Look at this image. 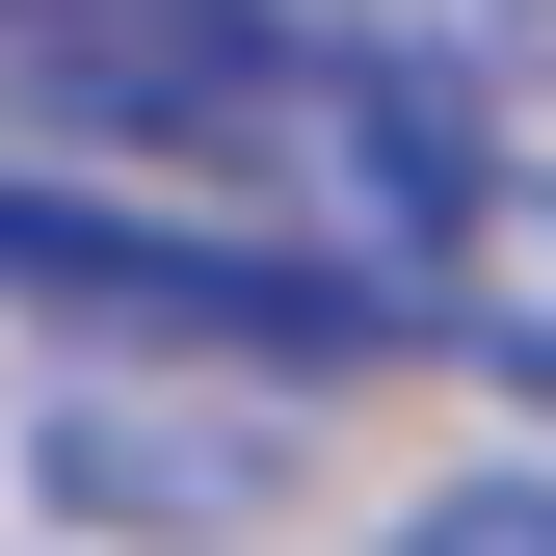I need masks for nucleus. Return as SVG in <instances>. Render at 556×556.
I'll return each mask as SVG.
<instances>
[{"label": "nucleus", "instance_id": "3", "mask_svg": "<svg viewBox=\"0 0 556 556\" xmlns=\"http://www.w3.org/2000/svg\"><path fill=\"white\" fill-rule=\"evenodd\" d=\"M397 556H556V477H451V504L397 530Z\"/></svg>", "mask_w": 556, "mask_h": 556}, {"label": "nucleus", "instance_id": "2", "mask_svg": "<svg viewBox=\"0 0 556 556\" xmlns=\"http://www.w3.org/2000/svg\"><path fill=\"white\" fill-rule=\"evenodd\" d=\"M425 318L477 344V371H530V397H556V160H504V186L451 213V265H425Z\"/></svg>", "mask_w": 556, "mask_h": 556}, {"label": "nucleus", "instance_id": "1", "mask_svg": "<svg viewBox=\"0 0 556 556\" xmlns=\"http://www.w3.org/2000/svg\"><path fill=\"white\" fill-rule=\"evenodd\" d=\"M0 80H27L53 132H106V160H186V186L318 213L397 318H425L451 213L504 186V160H477V106L425 80V53H371L344 0H0Z\"/></svg>", "mask_w": 556, "mask_h": 556}]
</instances>
